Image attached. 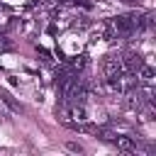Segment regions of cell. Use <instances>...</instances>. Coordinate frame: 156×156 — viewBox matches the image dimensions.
<instances>
[{"instance_id":"cell-5","label":"cell","mask_w":156,"mask_h":156,"mask_svg":"<svg viewBox=\"0 0 156 156\" xmlns=\"http://www.w3.org/2000/svg\"><path fill=\"white\" fill-rule=\"evenodd\" d=\"M0 100H2V105H7L10 107V112L12 115H17V112H22V105L10 95V93H5V90H0Z\"/></svg>"},{"instance_id":"cell-8","label":"cell","mask_w":156,"mask_h":156,"mask_svg":"<svg viewBox=\"0 0 156 156\" xmlns=\"http://www.w3.org/2000/svg\"><path fill=\"white\" fill-rule=\"evenodd\" d=\"M66 149H68V151H73V154H83V146H80V144H76V141H66Z\"/></svg>"},{"instance_id":"cell-2","label":"cell","mask_w":156,"mask_h":156,"mask_svg":"<svg viewBox=\"0 0 156 156\" xmlns=\"http://www.w3.org/2000/svg\"><path fill=\"white\" fill-rule=\"evenodd\" d=\"M144 63V58L136 54V51H127L124 56H122V68H124V73H136V68Z\"/></svg>"},{"instance_id":"cell-3","label":"cell","mask_w":156,"mask_h":156,"mask_svg":"<svg viewBox=\"0 0 156 156\" xmlns=\"http://www.w3.org/2000/svg\"><path fill=\"white\" fill-rule=\"evenodd\" d=\"M112 144H115L119 151H124V154H134V149H136V141H134V136H124V134H115Z\"/></svg>"},{"instance_id":"cell-7","label":"cell","mask_w":156,"mask_h":156,"mask_svg":"<svg viewBox=\"0 0 156 156\" xmlns=\"http://www.w3.org/2000/svg\"><path fill=\"white\" fill-rule=\"evenodd\" d=\"M83 66H85V56H83V54H80V56H73V58H71V71H73V73H76V71H80Z\"/></svg>"},{"instance_id":"cell-1","label":"cell","mask_w":156,"mask_h":156,"mask_svg":"<svg viewBox=\"0 0 156 156\" xmlns=\"http://www.w3.org/2000/svg\"><path fill=\"white\" fill-rule=\"evenodd\" d=\"M119 73H124L122 58H119V56H105V61H102V76H105V78H115V76H119Z\"/></svg>"},{"instance_id":"cell-6","label":"cell","mask_w":156,"mask_h":156,"mask_svg":"<svg viewBox=\"0 0 156 156\" xmlns=\"http://www.w3.org/2000/svg\"><path fill=\"white\" fill-rule=\"evenodd\" d=\"M12 49H15L12 39H7V34H0V54H7V51H12Z\"/></svg>"},{"instance_id":"cell-4","label":"cell","mask_w":156,"mask_h":156,"mask_svg":"<svg viewBox=\"0 0 156 156\" xmlns=\"http://www.w3.org/2000/svg\"><path fill=\"white\" fill-rule=\"evenodd\" d=\"M136 80H141V83H146V85H151L154 83V76H156V71H154V66H146V63H141L139 68H136Z\"/></svg>"}]
</instances>
